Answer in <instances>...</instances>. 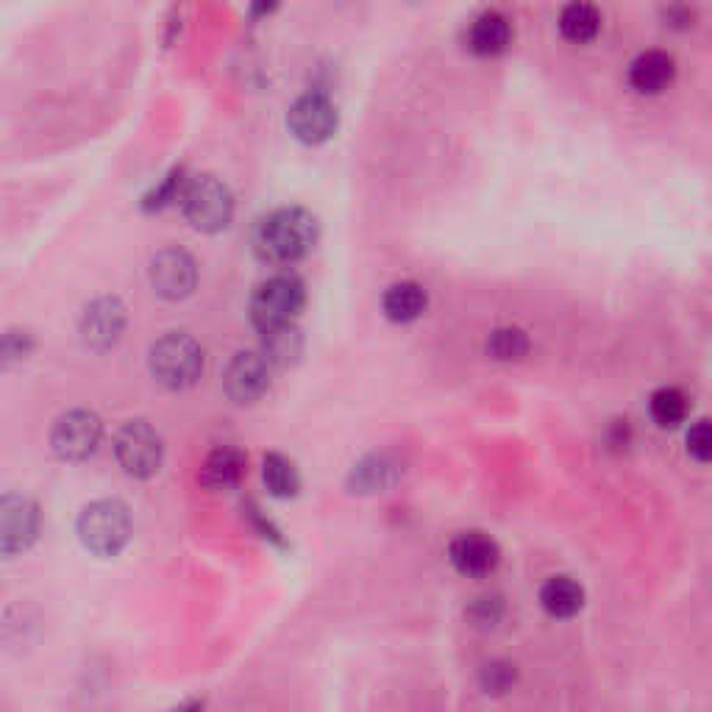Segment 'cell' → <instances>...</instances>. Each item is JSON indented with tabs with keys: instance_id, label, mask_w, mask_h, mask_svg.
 I'll return each mask as SVG.
<instances>
[{
	"instance_id": "15",
	"label": "cell",
	"mask_w": 712,
	"mask_h": 712,
	"mask_svg": "<svg viewBox=\"0 0 712 712\" xmlns=\"http://www.w3.org/2000/svg\"><path fill=\"white\" fill-rule=\"evenodd\" d=\"M512 29L510 20L501 12H485L474 20L468 34V45L476 56H499L510 48Z\"/></svg>"
},
{
	"instance_id": "16",
	"label": "cell",
	"mask_w": 712,
	"mask_h": 712,
	"mask_svg": "<svg viewBox=\"0 0 712 712\" xmlns=\"http://www.w3.org/2000/svg\"><path fill=\"white\" fill-rule=\"evenodd\" d=\"M429 296L421 285L415 281H398L381 298V309L385 315L396 323H412L426 312Z\"/></svg>"
},
{
	"instance_id": "21",
	"label": "cell",
	"mask_w": 712,
	"mask_h": 712,
	"mask_svg": "<svg viewBox=\"0 0 712 712\" xmlns=\"http://www.w3.org/2000/svg\"><path fill=\"white\" fill-rule=\"evenodd\" d=\"M262 479H265V487L276 499H292V496L301 490L298 468L290 459L281 457V454H267L265 468H262Z\"/></svg>"
},
{
	"instance_id": "8",
	"label": "cell",
	"mask_w": 712,
	"mask_h": 712,
	"mask_svg": "<svg viewBox=\"0 0 712 712\" xmlns=\"http://www.w3.org/2000/svg\"><path fill=\"white\" fill-rule=\"evenodd\" d=\"M40 507L29 496H3L0 499V554H23L34 546L40 534Z\"/></svg>"
},
{
	"instance_id": "23",
	"label": "cell",
	"mask_w": 712,
	"mask_h": 712,
	"mask_svg": "<svg viewBox=\"0 0 712 712\" xmlns=\"http://www.w3.org/2000/svg\"><path fill=\"white\" fill-rule=\"evenodd\" d=\"M262 354L267 356V363L270 365H290L292 359L301 354V334L296 332V326L267 332Z\"/></svg>"
},
{
	"instance_id": "4",
	"label": "cell",
	"mask_w": 712,
	"mask_h": 712,
	"mask_svg": "<svg viewBox=\"0 0 712 712\" xmlns=\"http://www.w3.org/2000/svg\"><path fill=\"white\" fill-rule=\"evenodd\" d=\"M190 226L203 234L223 232L234 218V196L220 178L196 176L185 181V190L178 196Z\"/></svg>"
},
{
	"instance_id": "10",
	"label": "cell",
	"mask_w": 712,
	"mask_h": 712,
	"mask_svg": "<svg viewBox=\"0 0 712 712\" xmlns=\"http://www.w3.org/2000/svg\"><path fill=\"white\" fill-rule=\"evenodd\" d=\"M270 370H274V365L267 363L262 351H240L229 363L226 376H223V390L234 404H254L270 387Z\"/></svg>"
},
{
	"instance_id": "18",
	"label": "cell",
	"mask_w": 712,
	"mask_h": 712,
	"mask_svg": "<svg viewBox=\"0 0 712 712\" xmlns=\"http://www.w3.org/2000/svg\"><path fill=\"white\" fill-rule=\"evenodd\" d=\"M245 474V457L237 448H218L207 457L201 468V481L209 490H226L234 487Z\"/></svg>"
},
{
	"instance_id": "29",
	"label": "cell",
	"mask_w": 712,
	"mask_h": 712,
	"mask_svg": "<svg viewBox=\"0 0 712 712\" xmlns=\"http://www.w3.org/2000/svg\"><path fill=\"white\" fill-rule=\"evenodd\" d=\"M688 454L696 459V463H710L712 434H710V423L707 421H699L688 432Z\"/></svg>"
},
{
	"instance_id": "28",
	"label": "cell",
	"mask_w": 712,
	"mask_h": 712,
	"mask_svg": "<svg viewBox=\"0 0 712 712\" xmlns=\"http://www.w3.org/2000/svg\"><path fill=\"white\" fill-rule=\"evenodd\" d=\"M185 181H187L185 173L173 170L170 176H167L165 181H162L148 198H145V209H162L167 207V203L178 201V196H181V190H185Z\"/></svg>"
},
{
	"instance_id": "12",
	"label": "cell",
	"mask_w": 712,
	"mask_h": 712,
	"mask_svg": "<svg viewBox=\"0 0 712 712\" xmlns=\"http://www.w3.org/2000/svg\"><path fill=\"white\" fill-rule=\"evenodd\" d=\"M448 559L468 579H485L499 568L501 548L485 532H459L448 546Z\"/></svg>"
},
{
	"instance_id": "11",
	"label": "cell",
	"mask_w": 712,
	"mask_h": 712,
	"mask_svg": "<svg viewBox=\"0 0 712 712\" xmlns=\"http://www.w3.org/2000/svg\"><path fill=\"white\" fill-rule=\"evenodd\" d=\"M196 285L198 265L187 251L165 248L151 262V287L156 290V296L167 298V301H181V298L192 296Z\"/></svg>"
},
{
	"instance_id": "9",
	"label": "cell",
	"mask_w": 712,
	"mask_h": 712,
	"mask_svg": "<svg viewBox=\"0 0 712 712\" xmlns=\"http://www.w3.org/2000/svg\"><path fill=\"white\" fill-rule=\"evenodd\" d=\"M287 125L298 143L321 145L337 131V109L323 92H307L290 107Z\"/></svg>"
},
{
	"instance_id": "13",
	"label": "cell",
	"mask_w": 712,
	"mask_h": 712,
	"mask_svg": "<svg viewBox=\"0 0 712 712\" xmlns=\"http://www.w3.org/2000/svg\"><path fill=\"white\" fill-rule=\"evenodd\" d=\"M125 332V307L118 298H98L81 315V337L89 348L107 351L118 345Z\"/></svg>"
},
{
	"instance_id": "27",
	"label": "cell",
	"mask_w": 712,
	"mask_h": 712,
	"mask_svg": "<svg viewBox=\"0 0 712 712\" xmlns=\"http://www.w3.org/2000/svg\"><path fill=\"white\" fill-rule=\"evenodd\" d=\"M515 685V665L510 663H490L481 671V688L487 693H504Z\"/></svg>"
},
{
	"instance_id": "20",
	"label": "cell",
	"mask_w": 712,
	"mask_h": 712,
	"mask_svg": "<svg viewBox=\"0 0 712 712\" xmlns=\"http://www.w3.org/2000/svg\"><path fill=\"white\" fill-rule=\"evenodd\" d=\"M398 468L390 457L385 454H374V457L363 459L359 465H354V474H351V487H354V493H376V490H387L390 485H396Z\"/></svg>"
},
{
	"instance_id": "26",
	"label": "cell",
	"mask_w": 712,
	"mask_h": 712,
	"mask_svg": "<svg viewBox=\"0 0 712 712\" xmlns=\"http://www.w3.org/2000/svg\"><path fill=\"white\" fill-rule=\"evenodd\" d=\"M468 615L476 626L490 630V626H496V623L501 621V615H504V601H501V596H481V599H476L474 604H470Z\"/></svg>"
},
{
	"instance_id": "5",
	"label": "cell",
	"mask_w": 712,
	"mask_h": 712,
	"mask_svg": "<svg viewBox=\"0 0 712 712\" xmlns=\"http://www.w3.org/2000/svg\"><path fill=\"white\" fill-rule=\"evenodd\" d=\"M78 537L84 548L98 557H114L131 537V515L123 501L103 499L89 504L78 518Z\"/></svg>"
},
{
	"instance_id": "19",
	"label": "cell",
	"mask_w": 712,
	"mask_h": 712,
	"mask_svg": "<svg viewBox=\"0 0 712 712\" xmlns=\"http://www.w3.org/2000/svg\"><path fill=\"white\" fill-rule=\"evenodd\" d=\"M559 31L568 42L585 45V42L596 40L601 31V14L593 3L588 0H574L559 14Z\"/></svg>"
},
{
	"instance_id": "1",
	"label": "cell",
	"mask_w": 712,
	"mask_h": 712,
	"mask_svg": "<svg viewBox=\"0 0 712 712\" xmlns=\"http://www.w3.org/2000/svg\"><path fill=\"white\" fill-rule=\"evenodd\" d=\"M318 243L315 214L301 207H281L256 223L254 254L267 265H292Z\"/></svg>"
},
{
	"instance_id": "30",
	"label": "cell",
	"mask_w": 712,
	"mask_h": 712,
	"mask_svg": "<svg viewBox=\"0 0 712 712\" xmlns=\"http://www.w3.org/2000/svg\"><path fill=\"white\" fill-rule=\"evenodd\" d=\"M276 3H279V0H254V3H251V9H254V14H270L274 12Z\"/></svg>"
},
{
	"instance_id": "6",
	"label": "cell",
	"mask_w": 712,
	"mask_h": 712,
	"mask_svg": "<svg viewBox=\"0 0 712 712\" xmlns=\"http://www.w3.org/2000/svg\"><path fill=\"white\" fill-rule=\"evenodd\" d=\"M114 457L120 468L134 479H151L162 468L165 459V443L162 434L151 423L131 421L114 437Z\"/></svg>"
},
{
	"instance_id": "2",
	"label": "cell",
	"mask_w": 712,
	"mask_h": 712,
	"mask_svg": "<svg viewBox=\"0 0 712 712\" xmlns=\"http://www.w3.org/2000/svg\"><path fill=\"white\" fill-rule=\"evenodd\" d=\"M303 303H307L303 281L292 274H276L256 287L251 298V321L262 334L296 326Z\"/></svg>"
},
{
	"instance_id": "17",
	"label": "cell",
	"mask_w": 712,
	"mask_h": 712,
	"mask_svg": "<svg viewBox=\"0 0 712 712\" xmlns=\"http://www.w3.org/2000/svg\"><path fill=\"white\" fill-rule=\"evenodd\" d=\"M541 604L552 618H574L585 607V588L570 576H554L543 585Z\"/></svg>"
},
{
	"instance_id": "3",
	"label": "cell",
	"mask_w": 712,
	"mask_h": 712,
	"mask_svg": "<svg viewBox=\"0 0 712 712\" xmlns=\"http://www.w3.org/2000/svg\"><path fill=\"white\" fill-rule=\"evenodd\" d=\"M151 374L167 390H187L203 374V348L187 332H170L151 348Z\"/></svg>"
},
{
	"instance_id": "22",
	"label": "cell",
	"mask_w": 712,
	"mask_h": 712,
	"mask_svg": "<svg viewBox=\"0 0 712 712\" xmlns=\"http://www.w3.org/2000/svg\"><path fill=\"white\" fill-rule=\"evenodd\" d=\"M648 415L659 429H674L688 418V398L677 387H663L648 398Z\"/></svg>"
},
{
	"instance_id": "24",
	"label": "cell",
	"mask_w": 712,
	"mask_h": 712,
	"mask_svg": "<svg viewBox=\"0 0 712 712\" xmlns=\"http://www.w3.org/2000/svg\"><path fill=\"white\" fill-rule=\"evenodd\" d=\"M487 354L493 359H501V363H512V359H521V356L529 354V337L521 332V329H496L487 340Z\"/></svg>"
},
{
	"instance_id": "14",
	"label": "cell",
	"mask_w": 712,
	"mask_h": 712,
	"mask_svg": "<svg viewBox=\"0 0 712 712\" xmlns=\"http://www.w3.org/2000/svg\"><path fill=\"white\" fill-rule=\"evenodd\" d=\"M677 78V62L663 51H646L630 67V84L641 96H659Z\"/></svg>"
},
{
	"instance_id": "7",
	"label": "cell",
	"mask_w": 712,
	"mask_h": 712,
	"mask_svg": "<svg viewBox=\"0 0 712 712\" xmlns=\"http://www.w3.org/2000/svg\"><path fill=\"white\" fill-rule=\"evenodd\" d=\"M103 437V423L96 412L73 410L56 421L51 432V448L65 463H84L98 452Z\"/></svg>"
},
{
	"instance_id": "25",
	"label": "cell",
	"mask_w": 712,
	"mask_h": 712,
	"mask_svg": "<svg viewBox=\"0 0 712 712\" xmlns=\"http://www.w3.org/2000/svg\"><path fill=\"white\" fill-rule=\"evenodd\" d=\"M34 351V334L25 329H9L0 334V368H12V365L29 359Z\"/></svg>"
}]
</instances>
